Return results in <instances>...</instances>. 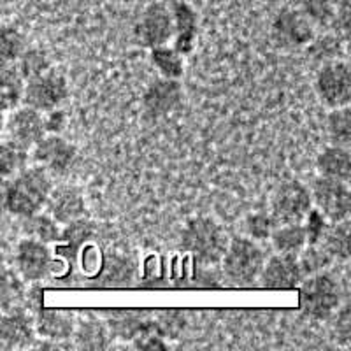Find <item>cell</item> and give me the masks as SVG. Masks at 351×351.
I'll use <instances>...</instances> for the list:
<instances>
[{
  "label": "cell",
  "instance_id": "1",
  "mask_svg": "<svg viewBox=\"0 0 351 351\" xmlns=\"http://www.w3.org/2000/svg\"><path fill=\"white\" fill-rule=\"evenodd\" d=\"M51 192V172L43 165L32 164L5 180L4 208L18 218L37 215L46 208Z\"/></svg>",
  "mask_w": 351,
  "mask_h": 351
},
{
  "label": "cell",
  "instance_id": "2",
  "mask_svg": "<svg viewBox=\"0 0 351 351\" xmlns=\"http://www.w3.org/2000/svg\"><path fill=\"white\" fill-rule=\"evenodd\" d=\"M230 237L227 230L209 216H193L184 223L180 246L204 267H215L221 263Z\"/></svg>",
  "mask_w": 351,
  "mask_h": 351
},
{
  "label": "cell",
  "instance_id": "3",
  "mask_svg": "<svg viewBox=\"0 0 351 351\" xmlns=\"http://www.w3.org/2000/svg\"><path fill=\"white\" fill-rule=\"evenodd\" d=\"M265 255L256 241L250 237H236L230 241L227 253L221 260L223 276L236 287H247L260 280L265 267Z\"/></svg>",
  "mask_w": 351,
  "mask_h": 351
},
{
  "label": "cell",
  "instance_id": "4",
  "mask_svg": "<svg viewBox=\"0 0 351 351\" xmlns=\"http://www.w3.org/2000/svg\"><path fill=\"white\" fill-rule=\"evenodd\" d=\"M341 304L339 283L328 272L307 276L300 285V309L315 319H327Z\"/></svg>",
  "mask_w": 351,
  "mask_h": 351
},
{
  "label": "cell",
  "instance_id": "5",
  "mask_svg": "<svg viewBox=\"0 0 351 351\" xmlns=\"http://www.w3.org/2000/svg\"><path fill=\"white\" fill-rule=\"evenodd\" d=\"M313 206V192L300 181L280 184L271 197V215L278 225L304 223Z\"/></svg>",
  "mask_w": 351,
  "mask_h": 351
},
{
  "label": "cell",
  "instance_id": "6",
  "mask_svg": "<svg viewBox=\"0 0 351 351\" xmlns=\"http://www.w3.org/2000/svg\"><path fill=\"white\" fill-rule=\"evenodd\" d=\"M315 90L322 104L328 109L351 106V67L350 62L332 60L319 67Z\"/></svg>",
  "mask_w": 351,
  "mask_h": 351
},
{
  "label": "cell",
  "instance_id": "7",
  "mask_svg": "<svg viewBox=\"0 0 351 351\" xmlns=\"http://www.w3.org/2000/svg\"><path fill=\"white\" fill-rule=\"evenodd\" d=\"M134 36L143 48H158L167 46L169 40L176 37V23L171 5L153 2L144 9L137 20Z\"/></svg>",
  "mask_w": 351,
  "mask_h": 351
},
{
  "label": "cell",
  "instance_id": "8",
  "mask_svg": "<svg viewBox=\"0 0 351 351\" xmlns=\"http://www.w3.org/2000/svg\"><path fill=\"white\" fill-rule=\"evenodd\" d=\"M272 39L285 49L307 48L318 28L299 8H283L272 20Z\"/></svg>",
  "mask_w": 351,
  "mask_h": 351
},
{
  "label": "cell",
  "instance_id": "9",
  "mask_svg": "<svg viewBox=\"0 0 351 351\" xmlns=\"http://www.w3.org/2000/svg\"><path fill=\"white\" fill-rule=\"evenodd\" d=\"M315 208L324 213L328 221L351 218V183L318 176L311 186Z\"/></svg>",
  "mask_w": 351,
  "mask_h": 351
},
{
  "label": "cell",
  "instance_id": "10",
  "mask_svg": "<svg viewBox=\"0 0 351 351\" xmlns=\"http://www.w3.org/2000/svg\"><path fill=\"white\" fill-rule=\"evenodd\" d=\"M69 97V83L62 72L49 69L40 76L27 81L25 88V106L37 109L40 112H48L60 108Z\"/></svg>",
  "mask_w": 351,
  "mask_h": 351
},
{
  "label": "cell",
  "instance_id": "11",
  "mask_svg": "<svg viewBox=\"0 0 351 351\" xmlns=\"http://www.w3.org/2000/svg\"><path fill=\"white\" fill-rule=\"evenodd\" d=\"M5 120V139L18 144L20 148L32 152V148L39 143L43 137L48 136L46 130V118L44 112L30 108V106H21L14 111L8 112Z\"/></svg>",
  "mask_w": 351,
  "mask_h": 351
},
{
  "label": "cell",
  "instance_id": "12",
  "mask_svg": "<svg viewBox=\"0 0 351 351\" xmlns=\"http://www.w3.org/2000/svg\"><path fill=\"white\" fill-rule=\"evenodd\" d=\"M76 158L74 144L65 141L60 134H48L30 152L32 164L43 165L51 174H64Z\"/></svg>",
  "mask_w": 351,
  "mask_h": 351
},
{
  "label": "cell",
  "instance_id": "13",
  "mask_svg": "<svg viewBox=\"0 0 351 351\" xmlns=\"http://www.w3.org/2000/svg\"><path fill=\"white\" fill-rule=\"evenodd\" d=\"M51 252L48 244L32 237H23L18 243L14 263L25 281H39L46 278L51 269Z\"/></svg>",
  "mask_w": 351,
  "mask_h": 351
},
{
  "label": "cell",
  "instance_id": "14",
  "mask_svg": "<svg viewBox=\"0 0 351 351\" xmlns=\"http://www.w3.org/2000/svg\"><path fill=\"white\" fill-rule=\"evenodd\" d=\"M306 280L304 269L300 265L299 255L288 253H276L265 262L260 285L263 288H295L300 287Z\"/></svg>",
  "mask_w": 351,
  "mask_h": 351
},
{
  "label": "cell",
  "instance_id": "15",
  "mask_svg": "<svg viewBox=\"0 0 351 351\" xmlns=\"http://www.w3.org/2000/svg\"><path fill=\"white\" fill-rule=\"evenodd\" d=\"M183 99V86L178 80L160 77L144 92L143 109L148 118H160L171 112Z\"/></svg>",
  "mask_w": 351,
  "mask_h": 351
},
{
  "label": "cell",
  "instance_id": "16",
  "mask_svg": "<svg viewBox=\"0 0 351 351\" xmlns=\"http://www.w3.org/2000/svg\"><path fill=\"white\" fill-rule=\"evenodd\" d=\"M44 209L60 225H69L84 216V197L76 186L53 188Z\"/></svg>",
  "mask_w": 351,
  "mask_h": 351
},
{
  "label": "cell",
  "instance_id": "17",
  "mask_svg": "<svg viewBox=\"0 0 351 351\" xmlns=\"http://www.w3.org/2000/svg\"><path fill=\"white\" fill-rule=\"evenodd\" d=\"M316 169L318 174L324 178L351 183V149L346 146L330 144L319 152L316 158Z\"/></svg>",
  "mask_w": 351,
  "mask_h": 351
},
{
  "label": "cell",
  "instance_id": "18",
  "mask_svg": "<svg viewBox=\"0 0 351 351\" xmlns=\"http://www.w3.org/2000/svg\"><path fill=\"white\" fill-rule=\"evenodd\" d=\"M176 23V44L174 48L186 55L193 49L197 37V12L184 0H174L171 4Z\"/></svg>",
  "mask_w": 351,
  "mask_h": 351
},
{
  "label": "cell",
  "instance_id": "19",
  "mask_svg": "<svg viewBox=\"0 0 351 351\" xmlns=\"http://www.w3.org/2000/svg\"><path fill=\"white\" fill-rule=\"evenodd\" d=\"M34 335V328L30 319L23 313H5L0 324V346L2 350H14L23 348L30 343Z\"/></svg>",
  "mask_w": 351,
  "mask_h": 351
},
{
  "label": "cell",
  "instance_id": "20",
  "mask_svg": "<svg viewBox=\"0 0 351 351\" xmlns=\"http://www.w3.org/2000/svg\"><path fill=\"white\" fill-rule=\"evenodd\" d=\"M25 88L27 80L21 76L16 64L2 65V77H0V99H2V111L8 112L20 108L25 100Z\"/></svg>",
  "mask_w": 351,
  "mask_h": 351
},
{
  "label": "cell",
  "instance_id": "21",
  "mask_svg": "<svg viewBox=\"0 0 351 351\" xmlns=\"http://www.w3.org/2000/svg\"><path fill=\"white\" fill-rule=\"evenodd\" d=\"M271 244L278 253H288V255H299L304 247L309 244L306 225L304 223H287L278 225L272 232Z\"/></svg>",
  "mask_w": 351,
  "mask_h": 351
},
{
  "label": "cell",
  "instance_id": "22",
  "mask_svg": "<svg viewBox=\"0 0 351 351\" xmlns=\"http://www.w3.org/2000/svg\"><path fill=\"white\" fill-rule=\"evenodd\" d=\"M322 246L334 260L351 258V218L343 221H330L325 232Z\"/></svg>",
  "mask_w": 351,
  "mask_h": 351
},
{
  "label": "cell",
  "instance_id": "23",
  "mask_svg": "<svg viewBox=\"0 0 351 351\" xmlns=\"http://www.w3.org/2000/svg\"><path fill=\"white\" fill-rule=\"evenodd\" d=\"M21 219V232H23L25 237H32V239H39L46 244L56 243V241H62V230L60 223L56 221L53 216L46 215H37L25 216Z\"/></svg>",
  "mask_w": 351,
  "mask_h": 351
},
{
  "label": "cell",
  "instance_id": "24",
  "mask_svg": "<svg viewBox=\"0 0 351 351\" xmlns=\"http://www.w3.org/2000/svg\"><path fill=\"white\" fill-rule=\"evenodd\" d=\"M325 130L330 144L351 148V106L330 109L325 121Z\"/></svg>",
  "mask_w": 351,
  "mask_h": 351
},
{
  "label": "cell",
  "instance_id": "25",
  "mask_svg": "<svg viewBox=\"0 0 351 351\" xmlns=\"http://www.w3.org/2000/svg\"><path fill=\"white\" fill-rule=\"evenodd\" d=\"M339 2L337 0H300L299 9L316 28L334 27Z\"/></svg>",
  "mask_w": 351,
  "mask_h": 351
},
{
  "label": "cell",
  "instance_id": "26",
  "mask_svg": "<svg viewBox=\"0 0 351 351\" xmlns=\"http://www.w3.org/2000/svg\"><path fill=\"white\" fill-rule=\"evenodd\" d=\"M152 62L160 71L162 77L169 80H180L184 72L183 55L176 48H167V46H158L152 49Z\"/></svg>",
  "mask_w": 351,
  "mask_h": 351
},
{
  "label": "cell",
  "instance_id": "27",
  "mask_svg": "<svg viewBox=\"0 0 351 351\" xmlns=\"http://www.w3.org/2000/svg\"><path fill=\"white\" fill-rule=\"evenodd\" d=\"M30 152L25 148H20L18 144L4 139L2 149H0V164H2V178L9 180L12 176H16L23 169L30 165Z\"/></svg>",
  "mask_w": 351,
  "mask_h": 351
},
{
  "label": "cell",
  "instance_id": "28",
  "mask_svg": "<svg viewBox=\"0 0 351 351\" xmlns=\"http://www.w3.org/2000/svg\"><path fill=\"white\" fill-rule=\"evenodd\" d=\"M37 328H39V334L46 335L48 339H64L72 330L71 316L64 313L40 311Z\"/></svg>",
  "mask_w": 351,
  "mask_h": 351
},
{
  "label": "cell",
  "instance_id": "29",
  "mask_svg": "<svg viewBox=\"0 0 351 351\" xmlns=\"http://www.w3.org/2000/svg\"><path fill=\"white\" fill-rule=\"evenodd\" d=\"M341 46H343V37L339 34L335 32V36L325 34V36L315 37V40L307 46V53L315 60L322 62V64H327V62L339 58Z\"/></svg>",
  "mask_w": 351,
  "mask_h": 351
},
{
  "label": "cell",
  "instance_id": "30",
  "mask_svg": "<svg viewBox=\"0 0 351 351\" xmlns=\"http://www.w3.org/2000/svg\"><path fill=\"white\" fill-rule=\"evenodd\" d=\"M278 223H276L274 216L271 213H252L244 219L243 228L250 239L262 243V241H271L272 232L276 230Z\"/></svg>",
  "mask_w": 351,
  "mask_h": 351
},
{
  "label": "cell",
  "instance_id": "31",
  "mask_svg": "<svg viewBox=\"0 0 351 351\" xmlns=\"http://www.w3.org/2000/svg\"><path fill=\"white\" fill-rule=\"evenodd\" d=\"M16 65L20 69L21 76L27 81L34 80V77L40 76V74H44V72H48L51 69L48 55L43 49L37 48L25 49V53L20 56V60L16 62Z\"/></svg>",
  "mask_w": 351,
  "mask_h": 351
},
{
  "label": "cell",
  "instance_id": "32",
  "mask_svg": "<svg viewBox=\"0 0 351 351\" xmlns=\"http://www.w3.org/2000/svg\"><path fill=\"white\" fill-rule=\"evenodd\" d=\"M299 260L304 269V274L307 278V276L324 272L325 267H328V263L334 258L328 255L327 250L322 244H307L302 252L299 253Z\"/></svg>",
  "mask_w": 351,
  "mask_h": 351
},
{
  "label": "cell",
  "instance_id": "33",
  "mask_svg": "<svg viewBox=\"0 0 351 351\" xmlns=\"http://www.w3.org/2000/svg\"><path fill=\"white\" fill-rule=\"evenodd\" d=\"M2 65L4 64H16L20 56L25 53V37L21 36L20 30L14 27L2 28Z\"/></svg>",
  "mask_w": 351,
  "mask_h": 351
},
{
  "label": "cell",
  "instance_id": "34",
  "mask_svg": "<svg viewBox=\"0 0 351 351\" xmlns=\"http://www.w3.org/2000/svg\"><path fill=\"white\" fill-rule=\"evenodd\" d=\"M93 232V223L86 221L84 218L76 219V221H72V223L65 225V228L62 230V241L67 244V247L71 250H80L88 239H92Z\"/></svg>",
  "mask_w": 351,
  "mask_h": 351
},
{
  "label": "cell",
  "instance_id": "35",
  "mask_svg": "<svg viewBox=\"0 0 351 351\" xmlns=\"http://www.w3.org/2000/svg\"><path fill=\"white\" fill-rule=\"evenodd\" d=\"M304 225H306L309 244H322V239H324L325 232H327L330 221L325 218V215L319 211L318 208H313L311 213L307 215Z\"/></svg>",
  "mask_w": 351,
  "mask_h": 351
},
{
  "label": "cell",
  "instance_id": "36",
  "mask_svg": "<svg viewBox=\"0 0 351 351\" xmlns=\"http://www.w3.org/2000/svg\"><path fill=\"white\" fill-rule=\"evenodd\" d=\"M132 267L127 260L112 256L104 267V280L108 285H121L130 278Z\"/></svg>",
  "mask_w": 351,
  "mask_h": 351
},
{
  "label": "cell",
  "instance_id": "37",
  "mask_svg": "<svg viewBox=\"0 0 351 351\" xmlns=\"http://www.w3.org/2000/svg\"><path fill=\"white\" fill-rule=\"evenodd\" d=\"M334 28L343 39L351 40V0H341L339 2Z\"/></svg>",
  "mask_w": 351,
  "mask_h": 351
},
{
  "label": "cell",
  "instance_id": "38",
  "mask_svg": "<svg viewBox=\"0 0 351 351\" xmlns=\"http://www.w3.org/2000/svg\"><path fill=\"white\" fill-rule=\"evenodd\" d=\"M44 118H46V130L48 134H62L65 130V125H67V114L62 109H53V111L44 112Z\"/></svg>",
  "mask_w": 351,
  "mask_h": 351
},
{
  "label": "cell",
  "instance_id": "39",
  "mask_svg": "<svg viewBox=\"0 0 351 351\" xmlns=\"http://www.w3.org/2000/svg\"><path fill=\"white\" fill-rule=\"evenodd\" d=\"M335 334H337L339 341H343V343L351 341V309H346V311L339 315L337 324H335Z\"/></svg>",
  "mask_w": 351,
  "mask_h": 351
},
{
  "label": "cell",
  "instance_id": "40",
  "mask_svg": "<svg viewBox=\"0 0 351 351\" xmlns=\"http://www.w3.org/2000/svg\"><path fill=\"white\" fill-rule=\"evenodd\" d=\"M262 2H265V4H281V2H285V0H262Z\"/></svg>",
  "mask_w": 351,
  "mask_h": 351
},
{
  "label": "cell",
  "instance_id": "41",
  "mask_svg": "<svg viewBox=\"0 0 351 351\" xmlns=\"http://www.w3.org/2000/svg\"><path fill=\"white\" fill-rule=\"evenodd\" d=\"M350 67H351V58H350Z\"/></svg>",
  "mask_w": 351,
  "mask_h": 351
}]
</instances>
